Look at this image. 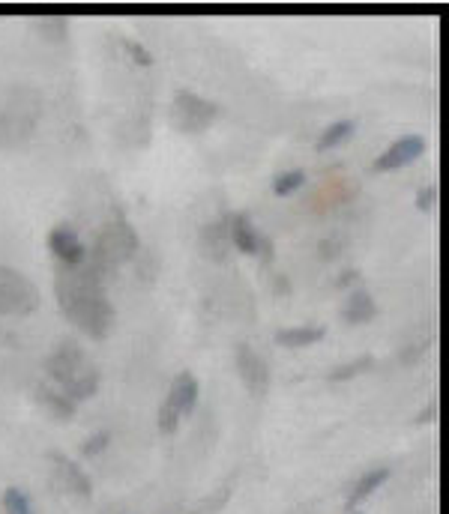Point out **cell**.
I'll return each instance as SVG.
<instances>
[{
    "instance_id": "19",
    "label": "cell",
    "mask_w": 449,
    "mask_h": 514,
    "mask_svg": "<svg viewBox=\"0 0 449 514\" xmlns=\"http://www.w3.org/2000/svg\"><path fill=\"white\" fill-rule=\"evenodd\" d=\"M372 365H375V359H372V356H360V359H354V362H348V365L333 368V371L327 374V380H330V383H345V380L360 377V374H363V371H369Z\"/></svg>"
},
{
    "instance_id": "18",
    "label": "cell",
    "mask_w": 449,
    "mask_h": 514,
    "mask_svg": "<svg viewBox=\"0 0 449 514\" xmlns=\"http://www.w3.org/2000/svg\"><path fill=\"white\" fill-rule=\"evenodd\" d=\"M354 129H357L354 120H339V123L327 126V129L321 132V138H318V153H330V150L342 147V144L354 135Z\"/></svg>"
},
{
    "instance_id": "4",
    "label": "cell",
    "mask_w": 449,
    "mask_h": 514,
    "mask_svg": "<svg viewBox=\"0 0 449 514\" xmlns=\"http://www.w3.org/2000/svg\"><path fill=\"white\" fill-rule=\"evenodd\" d=\"M138 249H141V240H138L135 228L123 216H114L96 234V243H93V252H90V263L99 272L111 275L117 266L129 263L132 257L138 255Z\"/></svg>"
},
{
    "instance_id": "13",
    "label": "cell",
    "mask_w": 449,
    "mask_h": 514,
    "mask_svg": "<svg viewBox=\"0 0 449 514\" xmlns=\"http://www.w3.org/2000/svg\"><path fill=\"white\" fill-rule=\"evenodd\" d=\"M228 249H231V234H228V219L219 222H207L201 231V252L207 260L225 263L228 260Z\"/></svg>"
},
{
    "instance_id": "22",
    "label": "cell",
    "mask_w": 449,
    "mask_h": 514,
    "mask_svg": "<svg viewBox=\"0 0 449 514\" xmlns=\"http://www.w3.org/2000/svg\"><path fill=\"white\" fill-rule=\"evenodd\" d=\"M417 207H420L423 213H435V207H438V183L426 186V189L417 195Z\"/></svg>"
},
{
    "instance_id": "27",
    "label": "cell",
    "mask_w": 449,
    "mask_h": 514,
    "mask_svg": "<svg viewBox=\"0 0 449 514\" xmlns=\"http://www.w3.org/2000/svg\"><path fill=\"white\" fill-rule=\"evenodd\" d=\"M321 257H324V260L333 257V243H321Z\"/></svg>"
},
{
    "instance_id": "1",
    "label": "cell",
    "mask_w": 449,
    "mask_h": 514,
    "mask_svg": "<svg viewBox=\"0 0 449 514\" xmlns=\"http://www.w3.org/2000/svg\"><path fill=\"white\" fill-rule=\"evenodd\" d=\"M108 275L99 272L90 260L75 269L60 266L54 278V296L60 314L90 341H105L117 326V311L105 293Z\"/></svg>"
},
{
    "instance_id": "8",
    "label": "cell",
    "mask_w": 449,
    "mask_h": 514,
    "mask_svg": "<svg viewBox=\"0 0 449 514\" xmlns=\"http://www.w3.org/2000/svg\"><path fill=\"white\" fill-rule=\"evenodd\" d=\"M234 365H237V374H240L243 386L249 389V395L252 398H264L267 389H270V368H267V362L249 344H237Z\"/></svg>"
},
{
    "instance_id": "15",
    "label": "cell",
    "mask_w": 449,
    "mask_h": 514,
    "mask_svg": "<svg viewBox=\"0 0 449 514\" xmlns=\"http://www.w3.org/2000/svg\"><path fill=\"white\" fill-rule=\"evenodd\" d=\"M375 317H378V305H375L372 293L363 290V287L354 290L351 299H348L345 308H342V320L351 323V326H363V323H372Z\"/></svg>"
},
{
    "instance_id": "17",
    "label": "cell",
    "mask_w": 449,
    "mask_h": 514,
    "mask_svg": "<svg viewBox=\"0 0 449 514\" xmlns=\"http://www.w3.org/2000/svg\"><path fill=\"white\" fill-rule=\"evenodd\" d=\"M390 479V467H378V470H372V473H366L357 485H354V491H351V497H348V512H357L360 509V503H366L384 482Z\"/></svg>"
},
{
    "instance_id": "24",
    "label": "cell",
    "mask_w": 449,
    "mask_h": 514,
    "mask_svg": "<svg viewBox=\"0 0 449 514\" xmlns=\"http://www.w3.org/2000/svg\"><path fill=\"white\" fill-rule=\"evenodd\" d=\"M108 440H111V437H108L105 431H102V434H96V437H90V440H87V446H84V455H87V458L99 455V452L108 446Z\"/></svg>"
},
{
    "instance_id": "10",
    "label": "cell",
    "mask_w": 449,
    "mask_h": 514,
    "mask_svg": "<svg viewBox=\"0 0 449 514\" xmlns=\"http://www.w3.org/2000/svg\"><path fill=\"white\" fill-rule=\"evenodd\" d=\"M48 464H51V473H54V482H57L60 491L75 494V497H84V500L93 497V482H90V476H87L72 458H66L63 452H51V455H48Z\"/></svg>"
},
{
    "instance_id": "2",
    "label": "cell",
    "mask_w": 449,
    "mask_h": 514,
    "mask_svg": "<svg viewBox=\"0 0 449 514\" xmlns=\"http://www.w3.org/2000/svg\"><path fill=\"white\" fill-rule=\"evenodd\" d=\"M42 117V96L27 84L0 87V147L15 150L30 141Z\"/></svg>"
},
{
    "instance_id": "28",
    "label": "cell",
    "mask_w": 449,
    "mask_h": 514,
    "mask_svg": "<svg viewBox=\"0 0 449 514\" xmlns=\"http://www.w3.org/2000/svg\"><path fill=\"white\" fill-rule=\"evenodd\" d=\"M348 514H357V512H348ZM360 514H363V512H360Z\"/></svg>"
},
{
    "instance_id": "14",
    "label": "cell",
    "mask_w": 449,
    "mask_h": 514,
    "mask_svg": "<svg viewBox=\"0 0 449 514\" xmlns=\"http://www.w3.org/2000/svg\"><path fill=\"white\" fill-rule=\"evenodd\" d=\"M33 395H36V404H39L51 419H57V422H69V419L75 416V401H72V398H66L60 389H51V386L39 383V386L33 389Z\"/></svg>"
},
{
    "instance_id": "20",
    "label": "cell",
    "mask_w": 449,
    "mask_h": 514,
    "mask_svg": "<svg viewBox=\"0 0 449 514\" xmlns=\"http://www.w3.org/2000/svg\"><path fill=\"white\" fill-rule=\"evenodd\" d=\"M300 186H306V171L294 168V171H285V174H279V177L273 180V195H276V198H288V195H294Z\"/></svg>"
},
{
    "instance_id": "5",
    "label": "cell",
    "mask_w": 449,
    "mask_h": 514,
    "mask_svg": "<svg viewBox=\"0 0 449 514\" xmlns=\"http://www.w3.org/2000/svg\"><path fill=\"white\" fill-rule=\"evenodd\" d=\"M219 117V105L192 93V90H177L171 102V126L183 135H201L207 132Z\"/></svg>"
},
{
    "instance_id": "23",
    "label": "cell",
    "mask_w": 449,
    "mask_h": 514,
    "mask_svg": "<svg viewBox=\"0 0 449 514\" xmlns=\"http://www.w3.org/2000/svg\"><path fill=\"white\" fill-rule=\"evenodd\" d=\"M123 48L132 54V60H135L138 66H150V63H153V54H150L147 48H141L138 42H123Z\"/></svg>"
},
{
    "instance_id": "11",
    "label": "cell",
    "mask_w": 449,
    "mask_h": 514,
    "mask_svg": "<svg viewBox=\"0 0 449 514\" xmlns=\"http://www.w3.org/2000/svg\"><path fill=\"white\" fill-rule=\"evenodd\" d=\"M228 234H231V249H237V252H243V255H264L270 260V240H264L258 231H255V225H252V219L246 216V213H237V216H228Z\"/></svg>"
},
{
    "instance_id": "3",
    "label": "cell",
    "mask_w": 449,
    "mask_h": 514,
    "mask_svg": "<svg viewBox=\"0 0 449 514\" xmlns=\"http://www.w3.org/2000/svg\"><path fill=\"white\" fill-rule=\"evenodd\" d=\"M45 371L48 377L57 383V389L72 398L75 404L78 401H87L96 395L102 377H99V368L90 362V356L78 347V344H69L63 341L48 359H45Z\"/></svg>"
},
{
    "instance_id": "16",
    "label": "cell",
    "mask_w": 449,
    "mask_h": 514,
    "mask_svg": "<svg viewBox=\"0 0 449 514\" xmlns=\"http://www.w3.org/2000/svg\"><path fill=\"white\" fill-rule=\"evenodd\" d=\"M324 335H327L324 326H288V329L276 332V344L288 347V350H303V347H312V344L324 341Z\"/></svg>"
},
{
    "instance_id": "29",
    "label": "cell",
    "mask_w": 449,
    "mask_h": 514,
    "mask_svg": "<svg viewBox=\"0 0 449 514\" xmlns=\"http://www.w3.org/2000/svg\"><path fill=\"white\" fill-rule=\"evenodd\" d=\"M24 514H33V512H24Z\"/></svg>"
},
{
    "instance_id": "25",
    "label": "cell",
    "mask_w": 449,
    "mask_h": 514,
    "mask_svg": "<svg viewBox=\"0 0 449 514\" xmlns=\"http://www.w3.org/2000/svg\"><path fill=\"white\" fill-rule=\"evenodd\" d=\"M420 422H438V401L432 398V404H429V410L420 416Z\"/></svg>"
},
{
    "instance_id": "9",
    "label": "cell",
    "mask_w": 449,
    "mask_h": 514,
    "mask_svg": "<svg viewBox=\"0 0 449 514\" xmlns=\"http://www.w3.org/2000/svg\"><path fill=\"white\" fill-rule=\"evenodd\" d=\"M420 156H426V138L423 135H405L399 138L396 144H390L372 165L375 174H390V171H399V168H408L414 165Z\"/></svg>"
},
{
    "instance_id": "7",
    "label": "cell",
    "mask_w": 449,
    "mask_h": 514,
    "mask_svg": "<svg viewBox=\"0 0 449 514\" xmlns=\"http://www.w3.org/2000/svg\"><path fill=\"white\" fill-rule=\"evenodd\" d=\"M198 404V377L192 371H180L159 407V434L171 437L180 428V419L192 413Z\"/></svg>"
},
{
    "instance_id": "26",
    "label": "cell",
    "mask_w": 449,
    "mask_h": 514,
    "mask_svg": "<svg viewBox=\"0 0 449 514\" xmlns=\"http://www.w3.org/2000/svg\"><path fill=\"white\" fill-rule=\"evenodd\" d=\"M351 281H357V272H354V269H348V272L336 281V287H345V284H351Z\"/></svg>"
},
{
    "instance_id": "21",
    "label": "cell",
    "mask_w": 449,
    "mask_h": 514,
    "mask_svg": "<svg viewBox=\"0 0 449 514\" xmlns=\"http://www.w3.org/2000/svg\"><path fill=\"white\" fill-rule=\"evenodd\" d=\"M36 27L42 30V36L45 39H63L66 36V30H69V18L66 15H42V18H36Z\"/></svg>"
},
{
    "instance_id": "12",
    "label": "cell",
    "mask_w": 449,
    "mask_h": 514,
    "mask_svg": "<svg viewBox=\"0 0 449 514\" xmlns=\"http://www.w3.org/2000/svg\"><path fill=\"white\" fill-rule=\"evenodd\" d=\"M45 243H48V252L57 257V263L66 266V269H75V266H81L87 260V249H84L81 237L72 228H66V225L51 228Z\"/></svg>"
},
{
    "instance_id": "6",
    "label": "cell",
    "mask_w": 449,
    "mask_h": 514,
    "mask_svg": "<svg viewBox=\"0 0 449 514\" xmlns=\"http://www.w3.org/2000/svg\"><path fill=\"white\" fill-rule=\"evenodd\" d=\"M39 287L18 269L0 266V317H27L39 308Z\"/></svg>"
}]
</instances>
